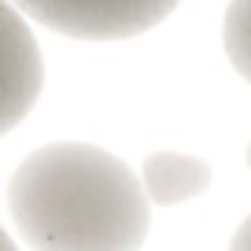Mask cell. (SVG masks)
I'll use <instances>...</instances> for the list:
<instances>
[{"label": "cell", "mask_w": 251, "mask_h": 251, "mask_svg": "<svg viewBox=\"0 0 251 251\" xmlns=\"http://www.w3.org/2000/svg\"><path fill=\"white\" fill-rule=\"evenodd\" d=\"M229 251H251V214L236 226L233 240H229Z\"/></svg>", "instance_id": "obj_6"}, {"label": "cell", "mask_w": 251, "mask_h": 251, "mask_svg": "<svg viewBox=\"0 0 251 251\" xmlns=\"http://www.w3.org/2000/svg\"><path fill=\"white\" fill-rule=\"evenodd\" d=\"M174 11V0H26L23 19L59 30L78 41H122L159 26Z\"/></svg>", "instance_id": "obj_2"}, {"label": "cell", "mask_w": 251, "mask_h": 251, "mask_svg": "<svg viewBox=\"0 0 251 251\" xmlns=\"http://www.w3.org/2000/svg\"><path fill=\"white\" fill-rule=\"evenodd\" d=\"M0 251H19V248H15V240L4 233V226H0Z\"/></svg>", "instance_id": "obj_7"}, {"label": "cell", "mask_w": 251, "mask_h": 251, "mask_svg": "<svg viewBox=\"0 0 251 251\" xmlns=\"http://www.w3.org/2000/svg\"><path fill=\"white\" fill-rule=\"evenodd\" d=\"M8 211L33 251H141L151 222L141 177L81 141L30 151L8 181Z\"/></svg>", "instance_id": "obj_1"}, {"label": "cell", "mask_w": 251, "mask_h": 251, "mask_svg": "<svg viewBox=\"0 0 251 251\" xmlns=\"http://www.w3.org/2000/svg\"><path fill=\"white\" fill-rule=\"evenodd\" d=\"M207 185H211V166L185 151H151L141 166L144 196L159 207L185 203V200L200 196Z\"/></svg>", "instance_id": "obj_4"}, {"label": "cell", "mask_w": 251, "mask_h": 251, "mask_svg": "<svg viewBox=\"0 0 251 251\" xmlns=\"http://www.w3.org/2000/svg\"><path fill=\"white\" fill-rule=\"evenodd\" d=\"M45 85V59L19 8L0 4V137L15 129L37 103Z\"/></svg>", "instance_id": "obj_3"}, {"label": "cell", "mask_w": 251, "mask_h": 251, "mask_svg": "<svg viewBox=\"0 0 251 251\" xmlns=\"http://www.w3.org/2000/svg\"><path fill=\"white\" fill-rule=\"evenodd\" d=\"M248 166H251V144H248Z\"/></svg>", "instance_id": "obj_8"}, {"label": "cell", "mask_w": 251, "mask_h": 251, "mask_svg": "<svg viewBox=\"0 0 251 251\" xmlns=\"http://www.w3.org/2000/svg\"><path fill=\"white\" fill-rule=\"evenodd\" d=\"M222 41H226L229 63L251 81V0L229 4L226 19H222Z\"/></svg>", "instance_id": "obj_5"}]
</instances>
